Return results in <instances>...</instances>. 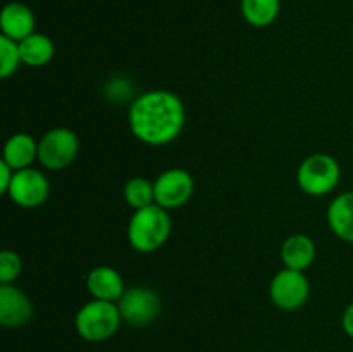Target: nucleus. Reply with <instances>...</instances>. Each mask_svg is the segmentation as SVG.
Here are the masks:
<instances>
[{
    "mask_svg": "<svg viewBox=\"0 0 353 352\" xmlns=\"http://www.w3.org/2000/svg\"><path fill=\"white\" fill-rule=\"evenodd\" d=\"M124 200H126L128 206L133 207L134 211L152 206V204H155L154 183H152L150 179L143 178V176L131 178L130 182L124 185Z\"/></svg>",
    "mask_w": 353,
    "mask_h": 352,
    "instance_id": "obj_18",
    "label": "nucleus"
},
{
    "mask_svg": "<svg viewBox=\"0 0 353 352\" xmlns=\"http://www.w3.org/2000/svg\"><path fill=\"white\" fill-rule=\"evenodd\" d=\"M154 190L155 204L171 211L188 204L195 192V182L186 169L171 168L155 178Z\"/></svg>",
    "mask_w": 353,
    "mask_h": 352,
    "instance_id": "obj_8",
    "label": "nucleus"
},
{
    "mask_svg": "<svg viewBox=\"0 0 353 352\" xmlns=\"http://www.w3.org/2000/svg\"><path fill=\"white\" fill-rule=\"evenodd\" d=\"M341 326H343L345 333L350 338H353V302L348 304L343 316H341Z\"/></svg>",
    "mask_w": 353,
    "mask_h": 352,
    "instance_id": "obj_22",
    "label": "nucleus"
},
{
    "mask_svg": "<svg viewBox=\"0 0 353 352\" xmlns=\"http://www.w3.org/2000/svg\"><path fill=\"white\" fill-rule=\"evenodd\" d=\"M340 178V162L330 154L309 155L296 169V183L300 190L312 197H323L333 192Z\"/></svg>",
    "mask_w": 353,
    "mask_h": 352,
    "instance_id": "obj_4",
    "label": "nucleus"
},
{
    "mask_svg": "<svg viewBox=\"0 0 353 352\" xmlns=\"http://www.w3.org/2000/svg\"><path fill=\"white\" fill-rule=\"evenodd\" d=\"M33 317L30 297L12 283L0 285V324L6 328H21Z\"/></svg>",
    "mask_w": 353,
    "mask_h": 352,
    "instance_id": "obj_10",
    "label": "nucleus"
},
{
    "mask_svg": "<svg viewBox=\"0 0 353 352\" xmlns=\"http://www.w3.org/2000/svg\"><path fill=\"white\" fill-rule=\"evenodd\" d=\"M243 19L254 28H268L278 19L281 0H240Z\"/></svg>",
    "mask_w": 353,
    "mask_h": 352,
    "instance_id": "obj_17",
    "label": "nucleus"
},
{
    "mask_svg": "<svg viewBox=\"0 0 353 352\" xmlns=\"http://www.w3.org/2000/svg\"><path fill=\"white\" fill-rule=\"evenodd\" d=\"M2 161L7 162L14 171L31 168V164L38 161V141L28 133L12 135L3 145Z\"/></svg>",
    "mask_w": 353,
    "mask_h": 352,
    "instance_id": "obj_15",
    "label": "nucleus"
},
{
    "mask_svg": "<svg viewBox=\"0 0 353 352\" xmlns=\"http://www.w3.org/2000/svg\"><path fill=\"white\" fill-rule=\"evenodd\" d=\"M19 52L23 64L30 68H41L54 59L55 45L50 37L34 31L33 35L19 41Z\"/></svg>",
    "mask_w": 353,
    "mask_h": 352,
    "instance_id": "obj_16",
    "label": "nucleus"
},
{
    "mask_svg": "<svg viewBox=\"0 0 353 352\" xmlns=\"http://www.w3.org/2000/svg\"><path fill=\"white\" fill-rule=\"evenodd\" d=\"M14 173L16 171H14L7 162L0 161V193H2V195H7V192H9V186L10 183H12Z\"/></svg>",
    "mask_w": 353,
    "mask_h": 352,
    "instance_id": "obj_21",
    "label": "nucleus"
},
{
    "mask_svg": "<svg viewBox=\"0 0 353 352\" xmlns=\"http://www.w3.org/2000/svg\"><path fill=\"white\" fill-rule=\"evenodd\" d=\"M171 230L172 223L168 209L152 204L133 213L128 223V242L134 251L150 254L165 245Z\"/></svg>",
    "mask_w": 353,
    "mask_h": 352,
    "instance_id": "obj_2",
    "label": "nucleus"
},
{
    "mask_svg": "<svg viewBox=\"0 0 353 352\" xmlns=\"http://www.w3.org/2000/svg\"><path fill=\"white\" fill-rule=\"evenodd\" d=\"M48 193H50V183L47 176L38 169L26 168L14 173L7 197L23 209H34L43 206L45 200L48 199Z\"/></svg>",
    "mask_w": 353,
    "mask_h": 352,
    "instance_id": "obj_9",
    "label": "nucleus"
},
{
    "mask_svg": "<svg viewBox=\"0 0 353 352\" xmlns=\"http://www.w3.org/2000/svg\"><path fill=\"white\" fill-rule=\"evenodd\" d=\"M86 289L97 300L117 302L126 292L124 280L117 269L110 266H97L86 275Z\"/></svg>",
    "mask_w": 353,
    "mask_h": 352,
    "instance_id": "obj_12",
    "label": "nucleus"
},
{
    "mask_svg": "<svg viewBox=\"0 0 353 352\" xmlns=\"http://www.w3.org/2000/svg\"><path fill=\"white\" fill-rule=\"evenodd\" d=\"M317 255L316 244L309 235L295 233L290 235L281 245V259L285 268L305 271L314 264Z\"/></svg>",
    "mask_w": 353,
    "mask_h": 352,
    "instance_id": "obj_13",
    "label": "nucleus"
},
{
    "mask_svg": "<svg viewBox=\"0 0 353 352\" xmlns=\"http://www.w3.org/2000/svg\"><path fill=\"white\" fill-rule=\"evenodd\" d=\"M21 52L19 41H14L10 38L0 35V78L7 79L19 69Z\"/></svg>",
    "mask_w": 353,
    "mask_h": 352,
    "instance_id": "obj_19",
    "label": "nucleus"
},
{
    "mask_svg": "<svg viewBox=\"0 0 353 352\" xmlns=\"http://www.w3.org/2000/svg\"><path fill=\"white\" fill-rule=\"evenodd\" d=\"M326 217L331 231L338 238L353 244V190L340 193L331 200Z\"/></svg>",
    "mask_w": 353,
    "mask_h": 352,
    "instance_id": "obj_14",
    "label": "nucleus"
},
{
    "mask_svg": "<svg viewBox=\"0 0 353 352\" xmlns=\"http://www.w3.org/2000/svg\"><path fill=\"white\" fill-rule=\"evenodd\" d=\"M123 321L131 326H145L154 323L162 309L161 297L147 286H130L117 300Z\"/></svg>",
    "mask_w": 353,
    "mask_h": 352,
    "instance_id": "obj_6",
    "label": "nucleus"
},
{
    "mask_svg": "<svg viewBox=\"0 0 353 352\" xmlns=\"http://www.w3.org/2000/svg\"><path fill=\"white\" fill-rule=\"evenodd\" d=\"M310 283L303 271L285 268L276 273L269 285L272 304L283 311H296L309 300Z\"/></svg>",
    "mask_w": 353,
    "mask_h": 352,
    "instance_id": "obj_7",
    "label": "nucleus"
},
{
    "mask_svg": "<svg viewBox=\"0 0 353 352\" xmlns=\"http://www.w3.org/2000/svg\"><path fill=\"white\" fill-rule=\"evenodd\" d=\"M128 123L141 144L162 147L181 135L186 123L185 104L169 90H148L131 102Z\"/></svg>",
    "mask_w": 353,
    "mask_h": 352,
    "instance_id": "obj_1",
    "label": "nucleus"
},
{
    "mask_svg": "<svg viewBox=\"0 0 353 352\" xmlns=\"http://www.w3.org/2000/svg\"><path fill=\"white\" fill-rule=\"evenodd\" d=\"M79 138L69 128H52L38 140V162L48 171H61L74 162Z\"/></svg>",
    "mask_w": 353,
    "mask_h": 352,
    "instance_id": "obj_5",
    "label": "nucleus"
},
{
    "mask_svg": "<svg viewBox=\"0 0 353 352\" xmlns=\"http://www.w3.org/2000/svg\"><path fill=\"white\" fill-rule=\"evenodd\" d=\"M121 321L123 317H121L117 302L93 299L79 307L74 317V328L83 340L105 342L116 335Z\"/></svg>",
    "mask_w": 353,
    "mask_h": 352,
    "instance_id": "obj_3",
    "label": "nucleus"
},
{
    "mask_svg": "<svg viewBox=\"0 0 353 352\" xmlns=\"http://www.w3.org/2000/svg\"><path fill=\"white\" fill-rule=\"evenodd\" d=\"M21 271H23V261L17 252L9 248L0 252V285L14 283L19 278Z\"/></svg>",
    "mask_w": 353,
    "mask_h": 352,
    "instance_id": "obj_20",
    "label": "nucleus"
},
{
    "mask_svg": "<svg viewBox=\"0 0 353 352\" xmlns=\"http://www.w3.org/2000/svg\"><path fill=\"white\" fill-rule=\"evenodd\" d=\"M37 19L34 14L26 3L9 2L2 7L0 12V31L3 37L14 41H23L30 35L34 33Z\"/></svg>",
    "mask_w": 353,
    "mask_h": 352,
    "instance_id": "obj_11",
    "label": "nucleus"
}]
</instances>
